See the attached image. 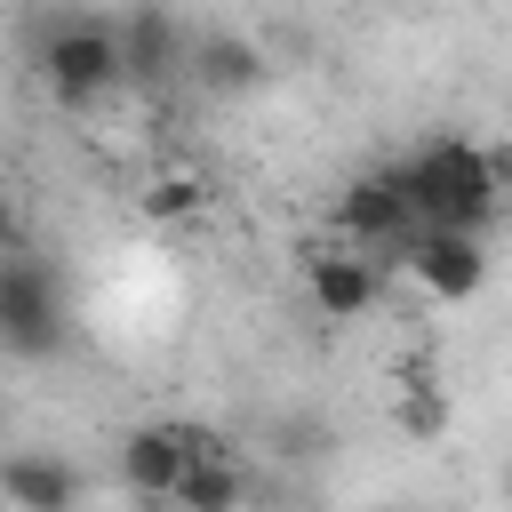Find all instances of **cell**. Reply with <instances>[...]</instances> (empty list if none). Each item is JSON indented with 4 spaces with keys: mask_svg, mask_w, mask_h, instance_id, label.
<instances>
[{
    "mask_svg": "<svg viewBox=\"0 0 512 512\" xmlns=\"http://www.w3.org/2000/svg\"><path fill=\"white\" fill-rule=\"evenodd\" d=\"M400 192L416 208V224H456V232H488L504 208V160L472 136H432L424 152L400 160Z\"/></svg>",
    "mask_w": 512,
    "mask_h": 512,
    "instance_id": "6da1fadb",
    "label": "cell"
},
{
    "mask_svg": "<svg viewBox=\"0 0 512 512\" xmlns=\"http://www.w3.org/2000/svg\"><path fill=\"white\" fill-rule=\"evenodd\" d=\"M40 80H48V96L56 104H72V112H88V104H104V96H120L128 80H120V40H112V24H64V32H48V48H40Z\"/></svg>",
    "mask_w": 512,
    "mask_h": 512,
    "instance_id": "7a4b0ae2",
    "label": "cell"
},
{
    "mask_svg": "<svg viewBox=\"0 0 512 512\" xmlns=\"http://www.w3.org/2000/svg\"><path fill=\"white\" fill-rule=\"evenodd\" d=\"M432 304H472L488 280V232H456V224H416L392 256Z\"/></svg>",
    "mask_w": 512,
    "mask_h": 512,
    "instance_id": "3957f363",
    "label": "cell"
},
{
    "mask_svg": "<svg viewBox=\"0 0 512 512\" xmlns=\"http://www.w3.org/2000/svg\"><path fill=\"white\" fill-rule=\"evenodd\" d=\"M0 344L8 352H56L64 344V304L56 272L24 248H0Z\"/></svg>",
    "mask_w": 512,
    "mask_h": 512,
    "instance_id": "277c9868",
    "label": "cell"
},
{
    "mask_svg": "<svg viewBox=\"0 0 512 512\" xmlns=\"http://www.w3.org/2000/svg\"><path fill=\"white\" fill-rule=\"evenodd\" d=\"M336 224H344V240L360 248V256H400V240L416 232V208H408V192H400V168H368V176H352L344 184V200H336Z\"/></svg>",
    "mask_w": 512,
    "mask_h": 512,
    "instance_id": "5b68a950",
    "label": "cell"
},
{
    "mask_svg": "<svg viewBox=\"0 0 512 512\" xmlns=\"http://www.w3.org/2000/svg\"><path fill=\"white\" fill-rule=\"evenodd\" d=\"M112 40H120V80H128V88H168V80H184L192 32H184L168 8H128V24H112Z\"/></svg>",
    "mask_w": 512,
    "mask_h": 512,
    "instance_id": "8992f818",
    "label": "cell"
},
{
    "mask_svg": "<svg viewBox=\"0 0 512 512\" xmlns=\"http://www.w3.org/2000/svg\"><path fill=\"white\" fill-rule=\"evenodd\" d=\"M304 280H312L320 320H360V312L384 296V272H376V256H360V248H320V256L304 264Z\"/></svg>",
    "mask_w": 512,
    "mask_h": 512,
    "instance_id": "52a82bcc",
    "label": "cell"
},
{
    "mask_svg": "<svg viewBox=\"0 0 512 512\" xmlns=\"http://www.w3.org/2000/svg\"><path fill=\"white\" fill-rule=\"evenodd\" d=\"M0 496L16 512H72L80 504V472L64 456H40V448H16L0 456Z\"/></svg>",
    "mask_w": 512,
    "mask_h": 512,
    "instance_id": "ba28073f",
    "label": "cell"
},
{
    "mask_svg": "<svg viewBox=\"0 0 512 512\" xmlns=\"http://www.w3.org/2000/svg\"><path fill=\"white\" fill-rule=\"evenodd\" d=\"M184 80H192L200 96H248V88L264 80V56H256V40H240V32H208V40L184 48Z\"/></svg>",
    "mask_w": 512,
    "mask_h": 512,
    "instance_id": "9c48e42d",
    "label": "cell"
},
{
    "mask_svg": "<svg viewBox=\"0 0 512 512\" xmlns=\"http://www.w3.org/2000/svg\"><path fill=\"white\" fill-rule=\"evenodd\" d=\"M176 472H184V432H176V424H136V432L120 440V480H128L136 496L168 504Z\"/></svg>",
    "mask_w": 512,
    "mask_h": 512,
    "instance_id": "30bf717a",
    "label": "cell"
},
{
    "mask_svg": "<svg viewBox=\"0 0 512 512\" xmlns=\"http://www.w3.org/2000/svg\"><path fill=\"white\" fill-rule=\"evenodd\" d=\"M240 496H248V464H240V456H200V464H184L176 488H168L176 512H232Z\"/></svg>",
    "mask_w": 512,
    "mask_h": 512,
    "instance_id": "8fae6325",
    "label": "cell"
},
{
    "mask_svg": "<svg viewBox=\"0 0 512 512\" xmlns=\"http://www.w3.org/2000/svg\"><path fill=\"white\" fill-rule=\"evenodd\" d=\"M192 208H200V176H184V168L144 192V216H160V224H168V216H192Z\"/></svg>",
    "mask_w": 512,
    "mask_h": 512,
    "instance_id": "7c38bea8",
    "label": "cell"
},
{
    "mask_svg": "<svg viewBox=\"0 0 512 512\" xmlns=\"http://www.w3.org/2000/svg\"><path fill=\"white\" fill-rule=\"evenodd\" d=\"M0 248H16V200H8V184H0Z\"/></svg>",
    "mask_w": 512,
    "mask_h": 512,
    "instance_id": "4fadbf2b",
    "label": "cell"
}]
</instances>
